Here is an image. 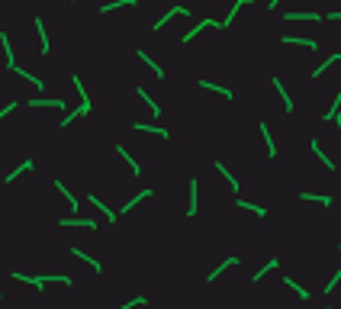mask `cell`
I'll return each instance as SVG.
<instances>
[{"instance_id": "1", "label": "cell", "mask_w": 341, "mask_h": 309, "mask_svg": "<svg viewBox=\"0 0 341 309\" xmlns=\"http://www.w3.org/2000/svg\"><path fill=\"white\" fill-rule=\"evenodd\" d=\"M61 226H65V229L77 226V229H93V232H97V223H93V219H81V216H68V219H61Z\"/></svg>"}, {"instance_id": "2", "label": "cell", "mask_w": 341, "mask_h": 309, "mask_svg": "<svg viewBox=\"0 0 341 309\" xmlns=\"http://www.w3.org/2000/svg\"><path fill=\"white\" fill-rule=\"evenodd\" d=\"M261 139H264V145H267V155L270 158H277V145H274V136H270V126H267V122H261Z\"/></svg>"}, {"instance_id": "3", "label": "cell", "mask_w": 341, "mask_h": 309, "mask_svg": "<svg viewBox=\"0 0 341 309\" xmlns=\"http://www.w3.org/2000/svg\"><path fill=\"white\" fill-rule=\"evenodd\" d=\"M309 148H312V155H316V158H319V161H322V164H325V167H328V171H335V161H331V158H328L325 152H322V145H319V139H312V142H309Z\"/></svg>"}, {"instance_id": "4", "label": "cell", "mask_w": 341, "mask_h": 309, "mask_svg": "<svg viewBox=\"0 0 341 309\" xmlns=\"http://www.w3.org/2000/svg\"><path fill=\"white\" fill-rule=\"evenodd\" d=\"M300 197H303V200H309V203H322V206H331V193H309V190H303Z\"/></svg>"}, {"instance_id": "5", "label": "cell", "mask_w": 341, "mask_h": 309, "mask_svg": "<svg viewBox=\"0 0 341 309\" xmlns=\"http://www.w3.org/2000/svg\"><path fill=\"white\" fill-rule=\"evenodd\" d=\"M87 200H90V203H93V206H97V209H100V213H103V216H107V223H116V213H113V209H110V206H103V200L97 197V193H90V197H87Z\"/></svg>"}, {"instance_id": "6", "label": "cell", "mask_w": 341, "mask_h": 309, "mask_svg": "<svg viewBox=\"0 0 341 309\" xmlns=\"http://www.w3.org/2000/svg\"><path fill=\"white\" fill-rule=\"evenodd\" d=\"M270 81H274V87H277V94H280V100H283V107H286V110H293V107H296V103H293V97H290V94H286V87L280 84V77H270Z\"/></svg>"}, {"instance_id": "7", "label": "cell", "mask_w": 341, "mask_h": 309, "mask_svg": "<svg viewBox=\"0 0 341 309\" xmlns=\"http://www.w3.org/2000/svg\"><path fill=\"white\" fill-rule=\"evenodd\" d=\"M32 167H36V161H32V158H26V161H23L20 167H16V171H10V174H7V178H4V181H7V184H13V181H16V178H20V174H23V171H32Z\"/></svg>"}, {"instance_id": "8", "label": "cell", "mask_w": 341, "mask_h": 309, "mask_svg": "<svg viewBox=\"0 0 341 309\" xmlns=\"http://www.w3.org/2000/svg\"><path fill=\"white\" fill-rule=\"evenodd\" d=\"M200 209V200H197V178H190V206H187V216H197Z\"/></svg>"}, {"instance_id": "9", "label": "cell", "mask_w": 341, "mask_h": 309, "mask_svg": "<svg viewBox=\"0 0 341 309\" xmlns=\"http://www.w3.org/2000/svg\"><path fill=\"white\" fill-rule=\"evenodd\" d=\"M187 13H190V10H187V7H174V10H168V13H164V16H161V20H158V23H155V26H152V29H161V26H164V23H168V20H171V16H187Z\"/></svg>"}, {"instance_id": "10", "label": "cell", "mask_w": 341, "mask_h": 309, "mask_svg": "<svg viewBox=\"0 0 341 309\" xmlns=\"http://www.w3.org/2000/svg\"><path fill=\"white\" fill-rule=\"evenodd\" d=\"M116 152H119L122 158H126V164H129V167H132V174H135V178H138V174H142V164H138V161H135V158H132V155H129V152H126V145H116Z\"/></svg>"}, {"instance_id": "11", "label": "cell", "mask_w": 341, "mask_h": 309, "mask_svg": "<svg viewBox=\"0 0 341 309\" xmlns=\"http://www.w3.org/2000/svg\"><path fill=\"white\" fill-rule=\"evenodd\" d=\"M138 58H142L145 65H148V68H152V71H155V77H161V81H164V68L158 65V61H152V58H148V52H142V49H138Z\"/></svg>"}, {"instance_id": "12", "label": "cell", "mask_w": 341, "mask_h": 309, "mask_svg": "<svg viewBox=\"0 0 341 309\" xmlns=\"http://www.w3.org/2000/svg\"><path fill=\"white\" fill-rule=\"evenodd\" d=\"M148 197H152V190H148V187H145V190H138V193H135V197H132V200H129V203H126V206H122V209H119V213H129V209H132V206H138V203H142V200H148Z\"/></svg>"}, {"instance_id": "13", "label": "cell", "mask_w": 341, "mask_h": 309, "mask_svg": "<svg viewBox=\"0 0 341 309\" xmlns=\"http://www.w3.org/2000/svg\"><path fill=\"white\" fill-rule=\"evenodd\" d=\"M216 167H219V174H222L225 181H229V187H232V190H238V187H241V181H235V174H232V171H229V167H225L222 161H216Z\"/></svg>"}, {"instance_id": "14", "label": "cell", "mask_w": 341, "mask_h": 309, "mask_svg": "<svg viewBox=\"0 0 341 309\" xmlns=\"http://www.w3.org/2000/svg\"><path fill=\"white\" fill-rule=\"evenodd\" d=\"M55 187H58V193H65V197H68V206H71L74 213H77V209H81V206H77V197H74V193L65 187V181H55Z\"/></svg>"}, {"instance_id": "15", "label": "cell", "mask_w": 341, "mask_h": 309, "mask_svg": "<svg viewBox=\"0 0 341 309\" xmlns=\"http://www.w3.org/2000/svg\"><path fill=\"white\" fill-rule=\"evenodd\" d=\"M277 264H280V258H270V261H267V264H264V268H261V271H255V277H251V280H255V284H258V280H264L267 274L277 268Z\"/></svg>"}, {"instance_id": "16", "label": "cell", "mask_w": 341, "mask_h": 309, "mask_svg": "<svg viewBox=\"0 0 341 309\" xmlns=\"http://www.w3.org/2000/svg\"><path fill=\"white\" fill-rule=\"evenodd\" d=\"M200 87H203V91H216V94H222L225 100H232V91H229V87H219V84H213V81H200Z\"/></svg>"}, {"instance_id": "17", "label": "cell", "mask_w": 341, "mask_h": 309, "mask_svg": "<svg viewBox=\"0 0 341 309\" xmlns=\"http://www.w3.org/2000/svg\"><path fill=\"white\" fill-rule=\"evenodd\" d=\"M335 116H341V91H338V97H335V103H331V107L325 110V116H322V119H335Z\"/></svg>"}, {"instance_id": "18", "label": "cell", "mask_w": 341, "mask_h": 309, "mask_svg": "<svg viewBox=\"0 0 341 309\" xmlns=\"http://www.w3.org/2000/svg\"><path fill=\"white\" fill-rule=\"evenodd\" d=\"M245 4H251V0H235V7H232V10H229V16H225V20L219 23V29H225V26H229V23L235 20V13H238V10H241V7H245Z\"/></svg>"}, {"instance_id": "19", "label": "cell", "mask_w": 341, "mask_h": 309, "mask_svg": "<svg viewBox=\"0 0 341 309\" xmlns=\"http://www.w3.org/2000/svg\"><path fill=\"white\" fill-rule=\"evenodd\" d=\"M286 46H303V49H316V39H296V36H283Z\"/></svg>"}, {"instance_id": "20", "label": "cell", "mask_w": 341, "mask_h": 309, "mask_svg": "<svg viewBox=\"0 0 341 309\" xmlns=\"http://www.w3.org/2000/svg\"><path fill=\"white\" fill-rule=\"evenodd\" d=\"M29 107H65V100H45V97H36V100H26Z\"/></svg>"}, {"instance_id": "21", "label": "cell", "mask_w": 341, "mask_h": 309, "mask_svg": "<svg viewBox=\"0 0 341 309\" xmlns=\"http://www.w3.org/2000/svg\"><path fill=\"white\" fill-rule=\"evenodd\" d=\"M206 26H216V20H203V23H197L193 29H190L187 36H183V42H193V39H197V32H200V29H206Z\"/></svg>"}, {"instance_id": "22", "label": "cell", "mask_w": 341, "mask_h": 309, "mask_svg": "<svg viewBox=\"0 0 341 309\" xmlns=\"http://www.w3.org/2000/svg\"><path fill=\"white\" fill-rule=\"evenodd\" d=\"M238 206H241V209H248V213H255V216H261V219L267 216V209H264V206H255V203H248V200H238Z\"/></svg>"}, {"instance_id": "23", "label": "cell", "mask_w": 341, "mask_h": 309, "mask_svg": "<svg viewBox=\"0 0 341 309\" xmlns=\"http://www.w3.org/2000/svg\"><path fill=\"white\" fill-rule=\"evenodd\" d=\"M36 29H39V39H42V55H48V36H45V23L36 16Z\"/></svg>"}, {"instance_id": "24", "label": "cell", "mask_w": 341, "mask_h": 309, "mask_svg": "<svg viewBox=\"0 0 341 309\" xmlns=\"http://www.w3.org/2000/svg\"><path fill=\"white\" fill-rule=\"evenodd\" d=\"M138 97H142V100L148 103V107H152V113H155V116H161V107L152 100V97H148V91H145V87H138Z\"/></svg>"}, {"instance_id": "25", "label": "cell", "mask_w": 341, "mask_h": 309, "mask_svg": "<svg viewBox=\"0 0 341 309\" xmlns=\"http://www.w3.org/2000/svg\"><path fill=\"white\" fill-rule=\"evenodd\" d=\"M135 129H142V132H155V136H161V139H168V136H171L168 129H158V126H145V122H135Z\"/></svg>"}, {"instance_id": "26", "label": "cell", "mask_w": 341, "mask_h": 309, "mask_svg": "<svg viewBox=\"0 0 341 309\" xmlns=\"http://www.w3.org/2000/svg\"><path fill=\"white\" fill-rule=\"evenodd\" d=\"M235 264H238V258H225V261H222V264H219V268H216V271H213V274H209V280H216V277H219V274H222V271H225V268H235Z\"/></svg>"}, {"instance_id": "27", "label": "cell", "mask_w": 341, "mask_h": 309, "mask_svg": "<svg viewBox=\"0 0 341 309\" xmlns=\"http://www.w3.org/2000/svg\"><path fill=\"white\" fill-rule=\"evenodd\" d=\"M335 61H341V55H338V52H335V55H328V58H325V65H319V68H316V71H312V77H319V74H325V68H328V65H335Z\"/></svg>"}, {"instance_id": "28", "label": "cell", "mask_w": 341, "mask_h": 309, "mask_svg": "<svg viewBox=\"0 0 341 309\" xmlns=\"http://www.w3.org/2000/svg\"><path fill=\"white\" fill-rule=\"evenodd\" d=\"M71 254H74V258H84V261H87V264H90V268H93V271H103V268H100V261H93V258H87V254H84L81 248H71Z\"/></svg>"}, {"instance_id": "29", "label": "cell", "mask_w": 341, "mask_h": 309, "mask_svg": "<svg viewBox=\"0 0 341 309\" xmlns=\"http://www.w3.org/2000/svg\"><path fill=\"white\" fill-rule=\"evenodd\" d=\"M283 284H286V287H293V290H296V293H300L303 299H309V290H303V287H300V284H296V280H293V277H283Z\"/></svg>"}, {"instance_id": "30", "label": "cell", "mask_w": 341, "mask_h": 309, "mask_svg": "<svg viewBox=\"0 0 341 309\" xmlns=\"http://www.w3.org/2000/svg\"><path fill=\"white\" fill-rule=\"evenodd\" d=\"M135 0H113V4H107L103 7V13H110V10H116V7H132Z\"/></svg>"}, {"instance_id": "31", "label": "cell", "mask_w": 341, "mask_h": 309, "mask_svg": "<svg viewBox=\"0 0 341 309\" xmlns=\"http://www.w3.org/2000/svg\"><path fill=\"white\" fill-rule=\"evenodd\" d=\"M338 280H341V268L335 271V277H331V284H325V293H331V290H335V287H338Z\"/></svg>"}, {"instance_id": "32", "label": "cell", "mask_w": 341, "mask_h": 309, "mask_svg": "<svg viewBox=\"0 0 341 309\" xmlns=\"http://www.w3.org/2000/svg\"><path fill=\"white\" fill-rule=\"evenodd\" d=\"M145 303V296H135V299H129V303H122L119 309H132V306H142Z\"/></svg>"}, {"instance_id": "33", "label": "cell", "mask_w": 341, "mask_h": 309, "mask_svg": "<svg viewBox=\"0 0 341 309\" xmlns=\"http://www.w3.org/2000/svg\"><path fill=\"white\" fill-rule=\"evenodd\" d=\"M16 103H20V100H13V103H7V107H4V110H0V119H4V116H10V113L16 110Z\"/></svg>"}, {"instance_id": "34", "label": "cell", "mask_w": 341, "mask_h": 309, "mask_svg": "<svg viewBox=\"0 0 341 309\" xmlns=\"http://www.w3.org/2000/svg\"><path fill=\"white\" fill-rule=\"evenodd\" d=\"M328 20H341V13H328Z\"/></svg>"}, {"instance_id": "35", "label": "cell", "mask_w": 341, "mask_h": 309, "mask_svg": "<svg viewBox=\"0 0 341 309\" xmlns=\"http://www.w3.org/2000/svg\"><path fill=\"white\" fill-rule=\"evenodd\" d=\"M0 299H4V296H0Z\"/></svg>"}]
</instances>
